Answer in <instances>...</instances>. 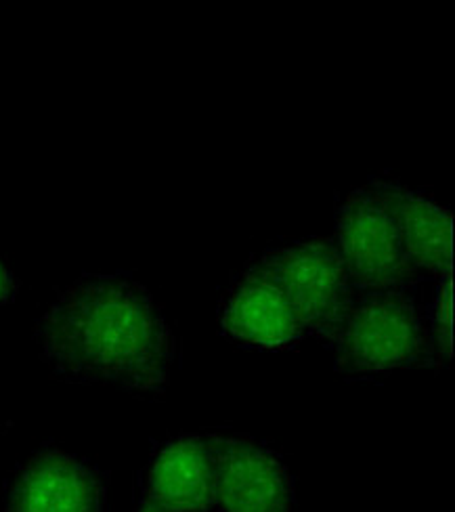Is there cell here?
Here are the masks:
<instances>
[{
    "instance_id": "6da1fadb",
    "label": "cell",
    "mask_w": 455,
    "mask_h": 512,
    "mask_svg": "<svg viewBox=\"0 0 455 512\" xmlns=\"http://www.w3.org/2000/svg\"><path fill=\"white\" fill-rule=\"evenodd\" d=\"M40 359L61 378L162 397L175 336L139 282L124 275H84L63 288L36 324Z\"/></svg>"
},
{
    "instance_id": "7a4b0ae2",
    "label": "cell",
    "mask_w": 455,
    "mask_h": 512,
    "mask_svg": "<svg viewBox=\"0 0 455 512\" xmlns=\"http://www.w3.org/2000/svg\"><path fill=\"white\" fill-rule=\"evenodd\" d=\"M336 370L376 376L437 364L430 315L414 290L355 292L330 343Z\"/></svg>"
},
{
    "instance_id": "3957f363",
    "label": "cell",
    "mask_w": 455,
    "mask_h": 512,
    "mask_svg": "<svg viewBox=\"0 0 455 512\" xmlns=\"http://www.w3.org/2000/svg\"><path fill=\"white\" fill-rule=\"evenodd\" d=\"M248 267L269 277L288 298L305 336L332 343L355 296L334 240L309 238L271 248Z\"/></svg>"
},
{
    "instance_id": "277c9868",
    "label": "cell",
    "mask_w": 455,
    "mask_h": 512,
    "mask_svg": "<svg viewBox=\"0 0 455 512\" xmlns=\"http://www.w3.org/2000/svg\"><path fill=\"white\" fill-rule=\"evenodd\" d=\"M334 244L355 292L414 290L422 275L411 267L399 227L370 183L336 208Z\"/></svg>"
},
{
    "instance_id": "5b68a950",
    "label": "cell",
    "mask_w": 455,
    "mask_h": 512,
    "mask_svg": "<svg viewBox=\"0 0 455 512\" xmlns=\"http://www.w3.org/2000/svg\"><path fill=\"white\" fill-rule=\"evenodd\" d=\"M214 512H294L296 485L271 447L240 435H210Z\"/></svg>"
},
{
    "instance_id": "8992f818",
    "label": "cell",
    "mask_w": 455,
    "mask_h": 512,
    "mask_svg": "<svg viewBox=\"0 0 455 512\" xmlns=\"http://www.w3.org/2000/svg\"><path fill=\"white\" fill-rule=\"evenodd\" d=\"M107 483L86 460L45 447L24 466L7 494L3 512H105Z\"/></svg>"
},
{
    "instance_id": "52a82bcc",
    "label": "cell",
    "mask_w": 455,
    "mask_h": 512,
    "mask_svg": "<svg viewBox=\"0 0 455 512\" xmlns=\"http://www.w3.org/2000/svg\"><path fill=\"white\" fill-rule=\"evenodd\" d=\"M219 319L223 334L246 347L290 349L307 338L288 298L269 277L252 267H246L229 286Z\"/></svg>"
},
{
    "instance_id": "ba28073f",
    "label": "cell",
    "mask_w": 455,
    "mask_h": 512,
    "mask_svg": "<svg viewBox=\"0 0 455 512\" xmlns=\"http://www.w3.org/2000/svg\"><path fill=\"white\" fill-rule=\"evenodd\" d=\"M143 502L164 512H214L210 435H181L151 458Z\"/></svg>"
},
{
    "instance_id": "9c48e42d",
    "label": "cell",
    "mask_w": 455,
    "mask_h": 512,
    "mask_svg": "<svg viewBox=\"0 0 455 512\" xmlns=\"http://www.w3.org/2000/svg\"><path fill=\"white\" fill-rule=\"evenodd\" d=\"M372 185L393 215L407 259L420 275L449 280L451 269V215L397 181L372 179Z\"/></svg>"
},
{
    "instance_id": "30bf717a",
    "label": "cell",
    "mask_w": 455,
    "mask_h": 512,
    "mask_svg": "<svg viewBox=\"0 0 455 512\" xmlns=\"http://www.w3.org/2000/svg\"><path fill=\"white\" fill-rule=\"evenodd\" d=\"M430 315V332H432V343H435V355L437 364L449 361L451 357V343H449V282H445L439 290L437 303L432 305Z\"/></svg>"
},
{
    "instance_id": "8fae6325",
    "label": "cell",
    "mask_w": 455,
    "mask_h": 512,
    "mask_svg": "<svg viewBox=\"0 0 455 512\" xmlns=\"http://www.w3.org/2000/svg\"><path fill=\"white\" fill-rule=\"evenodd\" d=\"M15 277L9 271V267L5 265L3 256H0V307H5L7 303L13 301V294H15Z\"/></svg>"
},
{
    "instance_id": "7c38bea8",
    "label": "cell",
    "mask_w": 455,
    "mask_h": 512,
    "mask_svg": "<svg viewBox=\"0 0 455 512\" xmlns=\"http://www.w3.org/2000/svg\"><path fill=\"white\" fill-rule=\"evenodd\" d=\"M137 512H164V510H160V508H156V506H151V504H147V502H141Z\"/></svg>"
}]
</instances>
